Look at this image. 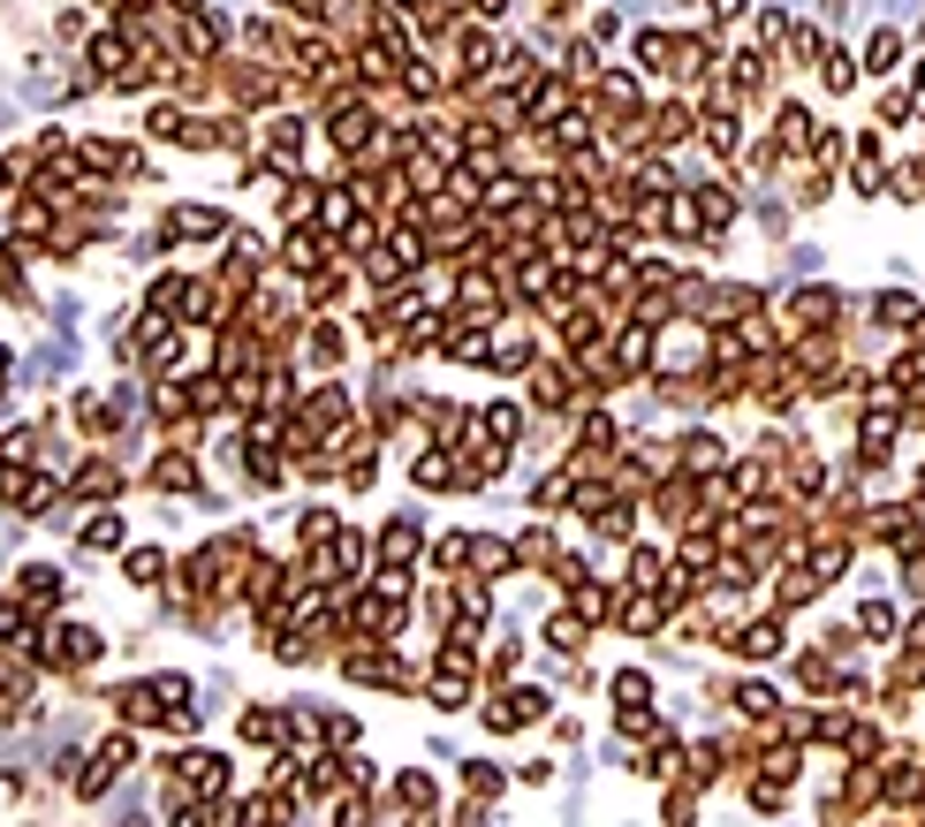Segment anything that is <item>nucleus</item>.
Here are the masks:
<instances>
[{
	"instance_id": "14",
	"label": "nucleus",
	"mask_w": 925,
	"mask_h": 827,
	"mask_svg": "<svg viewBox=\"0 0 925 827\" xmlns=\"http://www.w3.org/2000/svg\"><path fill=\"white\" fill-rule=\"evenodd\" d=\"M470 562H478V577L494 585V577L516 569V547H508V539H470Z\"/></svg>"
},
{
	"instance_id": "31",
	"label": "nucleus",
	"mask_w": 925,
	"mask_h": 827,
	"mask_svg": "<svg viewBox=\"0 0 925 827\" xmlns=\"http://www.w3.org/2000/svg\"><path fill=\"white\" fill-rule=\"evenodd\" d=\"M903 342H911V349H925V311H918V327H911V335H903Z\"/></svg>"
},
{
	"instance_id": "6",
	"label": "nucleus",
	"mask_w": 925,
	"mask_h": 827,
	"mask_svg": "<svg viewBox=\"0 0 925 827\" xmlns=\"http://www.w3.org/2000/svg\"><path fill=\"white\" fill-rule=\"evenodd\" d=\"M675 464H683L690 479H714V471H728V448H720L714 434H683L675 440Z\"/></svg>"
},
{
	"instance_id": "4",
	"label": "nucleus",
	"mask_w": 925,
	"mask_h": 827,
	"mask_svg": "<svg viewBox=\"0 0 925 827\" xmlns=\"http://www.w3.org/2000/svg\"><path fill=\"white\" fill-rule=\"evenodd\" d=\"M547 714V691H508V698H486V729H524V721H539Z\"/></svg>"
},
{
	"instance_id": "1",
	"label": "nucleus",
	"mask_w": 925,
	"mask_h": 827,
	"mask_svg": "<svg viewBox=\"0 0 925 827\" xmlns=\"http://www.w3.org/2000/svg\"><path fill=\"white\" fill-rule=\"evenodd\" d=\"M782 319H789V335H804V327H849V297L827 289V281H812V289H797L782 305Z\"/></svg>"
},
{
	"instance_id": "15",
	"label": "nucleus",
	"mask_w": 925,
	"mask_h": 827,
	"mask_svg": "<svg viewBox=\"0 0 925 827\" xmlns=\"http://www.w3.org/2000/svg\"><path fill=\"white\" fill-rule=\"evenodd\" d=\"M819 77H827V91H835V99H849V91H857V77H865V61H849L842 46H827V61H819Z\"/></svg>"
},
{
	"instance_id": "16",
	"label": "nucleus",
	"mask_w": 925,
	"mask_h": 827,
	"mask_svg": "<svg viewBox=\"0 0 925 827\" xmlns=\"http://www.w3.org/2000/svg\"><path fill=\"white\" fill-rule=\"evenodd\" d=\"M895 61H903V31H895V23H881V31L865 39V69H873V77H887Z\"/></svg>"
},
{
	"instance_id": "28",
	"label": "nucleus",
	"mask_w": 925,
	"mask_h": 827,
	"mask_svg": "<svg viewBox=\"0 0 925 827\" xmlns=\"http://www.w3.org/2000/svg\"><path fill=\"white\" fill-rule=\"evenodd\" d=\"M895 646H911V654H925V608L911 615V622H903V638H895Z\"/></svg>"
},
{
	"instance_id": "12",
	"label": "nucleus",
	"mask_w": 925,
	"mask_h": 827,
	"mask_svg": "<svg viewBox=\"0 0 925 827\" xmlns=\"http://www.w3.org/2000/svg\"><path fill=\"white\" fill-rule=\"evenodd\" d=\"M698 137H706V152H714V160H736V152H744L736 114H706V122H698Z\"/></svg>"
},
{
	"instance_id": "2",
	"label": "nucleus",
	"mask_w": 925,
	"mask_h": 827,
	"mask_svg": "<svg viewBox=\"0 0 925 827\" xmlns=\"http://www.w3.org/2000/svg\"><path fill=\"white\" fill-rule=\"evenodd\" d=\"M720 646L744 660H774V654H789V630H782V615H758V622H736Z\"/></svg>"
},
{
	"instance_id": "7",
	"label": "nucleus",
	"mask_w": 925,
	"mask_h": 827,
	"mask_svg": "<svg viewBox=\"0 0 925 827\" xmlns=\"http://www.w3.org/2000/svg\"><path fill=\"white\" fill-rule=\"evenodd\" d=\"M918 297H911V289H881V297H873V327H881V335H911V327H918Z\"/></svg>"
},
{
	"instance_id": "19",
	"label": "nucleus",
	"mask_w": 925,
	"mask_h": 827,
	"mask_svg": "<svg viewBox=\"0 0 925 827\" xmlns=\"http://www.w3.org/2000/svg\"><path fill=\"white\" fill-rule=\"evenodd\" d=\"M395 805H410V813H432V805H440V783H432V775H402V783H395Z\"/></svg>"
},
{
	"instance_id": "20",
	"label": "nucleus",
	"mask_w": 925,
	"mask_h": 827,
	"mask_svg": "<svg viewBox=\"0 0 925 827\" xmlns=\"http://www.w3.org/2000/svg\"><path fill=\"white\" fill-rule=\"evenodd\" d=\"M494 365H501V372H524V365H531V335L501 327V335H494Z\"/></svg>"
},
{
	"instance_id": "22",
	"label": "nucleus",
	"mask_w": 925,
	"mask_h": 827,
	"mask_svg": "<svg viewBox=\"0 0 925 827\" xmlns=\"http://www.w3.org/2000/svg\"><path fill=\"white\" fill-rule=\"evenodd\" d=\"M463 783H470V797H486V805H494V797H501V767L470 759V767H463Z\"/></svg>"
},
{
	"instance_id": "11",
	"label": "nucleus",
	"mask_w": 925,
	"mask_h": 827,
	"mask_svg": "<svg viewBox=\"0 0 925 827\" xmlns=\"http://www.w3.org/2000/svg\"><path fill=\"white\" fill-rule=\"evenodd\" d=\"M842 759H887L881 721H857V714H849V729H842Z\"/></svg>"
},
{
	"instance_id": "13",
	"label": "nucleus",
	"mask_w": 925,
	"mask_h": 827,
	"mask_svg": "<svg viewBox=\"0 0 925 827\" xmlns=\"http://www.w3.org/2000/svg\"><path fill=\"white\" fill-rule=\"evenodd\" d=\"M516 562H524V569H554V562H561V547H554L547 524H531V531L516 539Z\"/></svg>"
},
{
	"instance_id": "17",
	"label": "nucleus",
	"mask_w": 925,
	"mask_h": 827,
	"mask_svg": "<svg viewBox=\"0 0 925 827\" xmlns=\"http://www.w3.org/2000/svg\"><path fill=\"white\" fill-rule=\"evenodd\" d=\"M690 198H698L706 228H728V220H736V190H728V182H706V190H690Z\"/></svg>"
},
{
	"instance_id": "21",
	"label": "nucleus",
	"mask_w": 925,
	"mask_h": 827,
	"mask_svg": "<svg viewBox=\"0 0 925 827\" xmlns=\"http://www.w3.org/2000/svg\"><path fill=\"white\" fill-rule=\"evenodd\" d=\"M645 698H653V676H645V668H623V676H615V706H645Z\"/></svg>"
},
{
	"instance_id": "30",
	"label": "nucleus",
	"mask_w": 925,
	"mask_h": 827,
	"mask_svg": "<svg viewBox=\"0 0 925 827\" xmlns=\"http://www.w3.org/2000/svg\"><path fill=\"white\" fill-rule=\"evenodd\" d=\"M470 16H486V23H494V16H508V0H470Z\"/></svg>"
},
{
	"instance_id": "9",
	"label": "nucleus",
	"mask_w": 925,
	"mask_h": 827,
	"mask_svg": "<svg viewBox=\"0 0 925 827\" xmlns=\"http://www.w3.org/2000/svg\"><path fill=\"white\" fill-rule=\"evenodd\" d=\"M857 638H865V646H895V638H903V615L887 608V600H865V608H857Z\"/></svg>"
},
{
	"instance_id": "10",
	"label": "nucleus",
	"mask_w": 925,
	"mask_h": 827,
	"mask_svg": "<svg viewBox=\"0 0 925 827\" xmlns=\"http://www.w3.org/2000/svg\"><path fill=\"white\" fill-rule=\"evenodd\" d=\"M418 562V524H387L379 531V569H410Z\"/></svg>"
},
{
	"instance_id": "32",
	"label": "nucleus",
	"mask_w": 925,
	"mask_h": 827,
	"mask_svg": "<svg viewBox=\"0 0 925 827\" xmlns=\"http://www.w3.org/2000/svg\"><path fill=\"white\" fill-rule=\"evenodd\" d=\"M911 91H918V99H925V61H918V84H911Z\"/></svg>"
},
{
	"instance_id": "8",
	"label": "nucleus",
	"mask_w": 925,
	"mask_h": 827,
	"mask_svg": "<svg viewBox=\"0 0 925 827\" xmlns=\"http://www.w3.org/2000/svg\"><path fill=\"white\" fill-rule=\"evenodd\" d=\"M690 130H698L690 99H660V107H653V145H660V152H668V145H683Z\"/></svg>"
},
{
	"instance_id": "25",
	"label": "nucleus",
	"mask_w": 925,
	"mask_h": 827,
	"mask_svg": "<svg viewBox=\"0 0 925 827\" xmlns=\"http://www.w3.org/2000/svg\"><path fill=\"white\" fill-rule=\"evenodd\" d=\"M456 562H470V539H456V531H448V539L432 547V569H448V577H456Z\"/></svg>"
},
{
	"instance_id": "29",
	"label": "nucleus",
	"mask_w": 925,
	"mask_h": 827,
	"mask_svg": "<svg viewBox=\"0 0 925 827\" xmlns=\"http://www.w3.org/2000/svg\"><path fill=\"white\" fill-rule=\"evenodd\" d=\"M744 8H752V0H714V16H720V23H736Z\"/></svg>"
},
{
	"instance_id": "3",
	"label": "nucleus",
	"mask_w": 925,
	"mask_h": 827,
	"mask_svg": "<svg viewBox=\"0 0 925 827\" xmlns=\"http://www.w3.org/2000/svg\"><path fill=\"white\" fill-rule=\"evenodd\" d=\"M812 107H797V99H782V107H774V145H782V160H804V152H812Z\"/></svg>"
},
{
	"instance_id": "24",
	"label": "nucleus",
	"mask_w": 925,
	"mask_h": 827,
	"mask_svg": "<svg viewBox=\"0 0 925 827\" xmlns=\"http://www.w3.org/2000/svg\"><path fill=\"white\" fill-rule=\"evenodd\" d=\"M23 600L53 608V600H61V577H53V569H31V577H23Z\"/></svg>"
},
{
	"instance_id": "27",
	"label": "nucleus",
	"mask_w": 925,
	"mask_h": 827,
	"mask_svg": "<svg viewBox=\"0 0 925 827\" xmlns=\"http://www.w3.org/2000/svg\"><path fill=\"white\" fill-rule=\"evenodd\" d=\"M160 569H168V562H160V555H129V577H137V585H152Z\"/></svg>"
},
{
	"instance_id": "26",
	"label": "nucleus",
	"mask_w": 925,
	"mask_h": 827,
	"mask_svg": "<svg viewBox=\"0 0 925 827\" xmlns=\"http://www.w3.org/2000/svg\"><path fill=\"white\" fill-rule=\"evenodd\" d=\"M122 539V517H91L84 524V547H115Z\"/></svg>"
},
{
	"instance_id": "18",
	"label": "nucleus",
	"mask_w": 925,
	"mask_h": 827,
	"mask_svg": "<svg viewBox=\"0 0 925 827\" xmlns=\"http://www.w3.org/2000/svg\"><path fill=\"white\" fill-rule=\"evenodd\" d=\"M630 585L660 592V585H668V555H660V547H630Z\"/></svg>"
},
{
	"instance_id": "5",
	"label": "nucleus",
	"mask_w": 925,
	"mask_h": 827,
	"mask_svg": "<svg viewBox=\"0 0 925 827\" xmlns=\"http://www.w3.org/2000/svg\"><path fill=\"white\" fill-rule=\"evenodd\" d=\"M728 706H736L744 721H774V714H782V691H774L766 676H736V684H728Z\"/></svg>"
},
{
	"instance_id": "23",
	"label": "nucleus",
	"mask_w": 925,
	"mask_h": 827,
	"mask_svg": "<svg viewBox=\"0 0 925 827\" xmlns=\"http://www.w3.org/2000/svg\"><path fill=\"white\" fill-rule=\"evenodd\" d=\"M486 434H494V440H516V434H524V410H516V402H494V410H486Z\"/></svg>"
}]
</instances>
